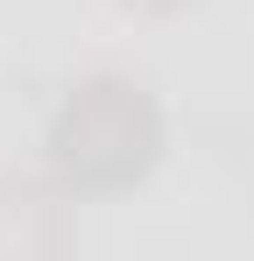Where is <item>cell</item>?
I'll return each instance as SVG.
<instances>
[{"label":"cell","instance_id":"1","mask_svg":"<svg viewBox=\"0 0 254 261\" xmlns=\"http://www.w3.org/2000/svg\"><path fill=\"white\" fill-rule=\"evenodd\" d=\"M163 148H169V120L156 106V92L120 71L78 78L57 99L49 134H42V163L78 198H120L134 184H148Z\"/></svg>","mask_w":254,"mask_h":261},{"label":"cell","instance_id":"2","mask_svg":"<svg viewBox=\"0 0 254 261\" xmlns=\"http://www.w3.org/2000/svg\"><path fill=\"white\" fill-rule=\"evenodd\" d=\"M71 205H78V191L57 170L0 176V261H14V254H64L71 247Z\"/></svg>","mask_w":254,"mask_h":261},{"label":"cell","instance_id":"3","mask_svg":"<svg viewBox=\"0 0 254 261\" xmlns=\"http://www.w3.org/2000/svg\"><path fill=\"white\" fill-rule=\"evenodd\" d=\"M113 7H127V14H176V7H191V0H113Z\"/></svg>","mask_w":254,"mask_h":261}]
</instances>
